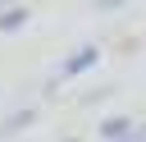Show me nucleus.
<instances>
[{"label": "nucleus", "instance_id": "1", "mask_svg": "<svg viewBox=\"0 0 146 142\" xmlns=\"http://www.w3.org/2000/svg\"><path fill=\"white\" fill-rule=\"evenodd\" d=\"M96 60H100V50H96V46H78V50L59 64V78H78V73H87Z\"/></svg>", "mask_w": 146, "mask_h": 142}, {"label": "nucleus", "instance_id": "2", "mask_svg": "<svg viewBox=\"0 0 146 142\" xmlns=\"http://www.w3.org/2000/svg\"><path fill=\"white\" fill-rule=\"evenodd\" d=\"M137 133V124L128 119V115H110V119H100V137L105 142H128Z\"/></svg>", "mask_w": 146, "mask_h": 142}, {"label": "nucleus", "instance_id": "3", "mask_svg": "<svg viewBox=\"0 0 146 142\" xmlns=\"http://www.w3.org/2000/svg\"><path fill=\"white\" fill-rule=\"evenodd\" d=\"M32 119H36V110H14V115H9L5 124H0V142H5V137H14L18 128H27Z\"/></svg>", "mask_w": 146, "mask_h": 142}, {"label": "nucleus", "instance_id": "4", "mask_svg": "<svg viewBox=\"0 0 146 142\" xmlns=\"http://www.w3.org/2000/svg\"><path fill=\"white\" fill-rule=\"evenodd\" d=\"M27 18H32V14H27V5H14V9H5V14H0V32H18Z\"/></svg>", "mask_w": 146, "mask_h": 142}, {"label": "nucleus", "instance_id": "5", "mask_svg": "<svg viewBox=\"0 0 146 142\" xmlns=\"http://www.w3.org/2000/svg\"><path fill=\"white\" fill-rule=\"evenodd\" d=\"M119 5H128V0H96V9H119Z\"/></svg>", "mask_w": 146, "mask_h": 142}, {"label": "nucleus", "instance_id": "6", "mask_svg": "<svg viewBox=\"0 0 146 142\" xmlns=\"http://www.w3.org/2000/svg\"><path fill=\"white\" fill-rule=\"evenodd\" d=\"M5 5H9V9H14V0H0V14H5Z\"/></svg>", "mask_w": 146, "mask_h": 142}]
</instances>
